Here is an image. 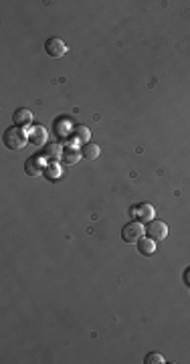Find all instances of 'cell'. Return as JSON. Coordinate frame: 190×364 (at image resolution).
Instances as JSON below:
<instances>
[{
    "label": "cell",
    "instance_id": "8fae6325",
    "mask_svg": "<svg viewBox=\"0 0 190 364\" xmlns=\"http://www.w3.org/2000/svg\"><path fill=\"white\" fill-rule=\"evenodd\" d=\"M45 176H47L49 180H57V178L63 176V170H61V164H59V162H51V164H47Z\"/></svg>",
    "mask_w": 190,
    "mask_h": 364
},
{
    "label": "cell",
    "instance_id": "52a82bcc",
    "mask_svg": "<svg viewBox=\"0 0 190 364\" xmlns=\"http://www.w3.org/2000/svg\"><path fill=\"white\" fill-rule=\"evenodd\" d=\"M47 130L45 126H33V130L29 132V142L33 146H47Z\"/></svg>",
    "mask_w": 190,
    "mask_h": 364
},
{
    "label": "cell",
    "instance_id": "7c38bea8",
    "mask_svg": "<svg viewBox=\"0 0 190 364\" xmlns=\"http://www.w3.org/2000/svg\"><path fill=\"white\" fill-rule=\"evenodd\" d=\"M81 152H83V158H87V160H95V158L101 154L99 146L95 144V142H87L83 148H81Z\"/></svg>",
    "mask_w": 190,
    "mask_h": 364
},
{
    "label": "cell",
    "instance_id": "30bf717a",
    "mask_svg": "<svg viewBox=\"0 0 190 364\" xmlns=\"http://www.w3.org/2000/svg\"><path fill=\"white\" fill-rule=\"evenodd\" d=\"M138 251L142 255H154L156 253V241L150 239V237H142L138 241Z\"/></svg>",
    "mask_w": 190,
    "mask_h": 364
},
{
    "label": "cell",
    "instance_id": "3957f363",
    "mask_svg": "<svg viewBox=\"0 0 190 364\" xmlns=\"http://www.w3.org/2000/svg\"><path fill=\"white\" fill-rule=\"evenodd\" d=\"M45 53L49 57H53V59H61V57L67 55V45L63 43L61 38L51 37V38H47V43H45Z\"/></svg>",
    "mask_w": 190,
    "mask_h": 364
},
{
    "label": "cell",
    "instance_id": "7a4b0ae2",
    "mask_svg": "<svg viewBox=\"0 0 190 364\" xmlns=\"http://www.w3.org/2000/svg\"><path fill=\"white\" fill-rule=\"evenodd\" d=\"M144 235H146V227L140 221H132L121 229V239H124L126 243H138Z\"/></svg>",
    "mask_w": 190,
    "mask_h": 364
},
{
    "label": "cell",
    "instance_id": "9c48e42d",
    "mask_svg": "<svg viewBox=\"0 0 190 364\" xmlns=\"http://www.w3.org/2000/svg\"><path fill=\"white\" fill-rule=\"evenodd\" d=\"M15 124L19 128H24V126H31L33 124V114L31 110H26V107H20V110L15 112Z\"/></svg>",
    "mask_w": 190,
    "mask_h": 364
},
{
    "label": "cell",
    "instance_id": "5bb4252c",
    "mask_svg": "<svg viewBox=\"0 0 190 364\" xmlns=\"http://www.w3.org/2000/svg\"><path fill=\"white\" fill-rule=\"evenodd\" d=\"M73 138H75L77 142L87 144V142H91V132H89L87 126H77V128L73 130Z\"/></svg>",
    "mask_w": 190,
    "mask_h": 364
},
{
    "label": "cell",
    "instance_id": "5b68a950",
    "mask_svg": "<svg viewBox=\"0 0 190 364\" xmlns=\"http://www.w3.org/2000/svg\"><path fill=\"white\" fill-rule=\"evenodd\" d=\"M45 168H47L45 156H35L31 160H26V164H24V172L29 176H40V174H45Z\"/></svg>",
    "mask_w": 190,
    "mask_h": 364
},
{
    "label": "cell",
    "instance_id": "9a60e30c",
    "mask_svg": "<svg viewBox=\"0 0 190 364\" xmlns=\"http://www.w3.org/2000/svg\"><path fill=\"white\" fill-rule=\"evenodd\" d=\"M146 364H162V362H166L164 358H162V354H158V352H150L146 356V360H144Z\"/></svg>",
    "mask_w": 190,
    "mask_h": 364
},
{
    "label": "cell",
    "instance_id": "4fadbf2b",
    "mask_svg": "<svg viewBox=\"0 0 190 364\" xmlns=\"http://www.w3.org/2000/svg\"><path fill=\"white\" fill-rule=\"evenodd\" d=\"M45 158L53 160V162H57L59 158H63V152H61V146L59 144H47L45 146Z\"/></svg>",
    "mask_w": 190,
    "mask_h": 364
},
{
    "label": "cell",
    "instance_id": "6da1fadb",
    "mask_svg": "<svg viewBox=\"0 0 190 364\" xmlns=\"http://www.w3.org/2000/svg\"><path fill=\"white\" fill-rule=\"evenodd\" d=\"M2 140H4V146L8 148V150H22V148L29 144V134L19 126H12L4 132Z\"/></svg>",
    "mask_w": 190,
    "mask_h": 364
},
{
    "label": "cell",
    "instance_id": "8992f818",
    "mask_svg": "<svg viewBox=\"0 0 190 364\" xmlns=\"http://www.w3.org/2000/svg\"><path fill=\"white\" fill-rule=\"evenodd\" d=\"M154 214H156L154 207L148 205V202H142V205H138V207L132 209V217H133L135 221H140V223H150V221H154Z\"/></svg>",
    "mask_w": 190,
    "mask_h": 364
},
{
    "label": "cell",
    "instance_id": "277c9868",
    "mask_svg": "<svg viewBox=\"0 0 190 364\" xmlns=\"http://www.w3.org/2000/svg\"><path fill=\"white\" fill-rule=\"evenodd\" d=\"M146 235L154 241H164L168 237V225L164 221H150L146 227Z\"/></svg>",
    "mask_w": 190,
    "mask_h": 364
},
{
    "label": "cell",
    "instance_id": "ba28073f",
    "mask_svg": "<svg viewBox=\"0 0 190 364\" xmlns=\"http://www.w3.org/2000/svg\"><path fill=\"white\" fill-rule=\"evenodd\" d=\"M81 158H83V152L71 146V148H65V150H63V158L61 160L65 162L67 166H75V164H79Z\"/></svg>",
    "mask_w": 190,
    "mask_h": 364
}]
</instances>
